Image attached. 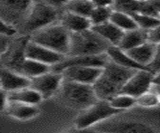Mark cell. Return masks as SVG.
<instances>
[{"label": "cell", "mask_w": 160, "mask_h": 133, "mask_svg": "<svg viewBox=\"0 0 160 133\" xmlns=\"http://www.w3.org/2000/svg\"><path fill=\"white\" fill-rule=\"evenodd\" d=\"M107 56L112 62L118 64V65L128 68V69H133V70H144V69H149V68L143 67L140 64H138L136 61L132 59L129 56V54L120 49L118 46H110L106 52ZM150 70V69H149Z\"/></svg>", "instance_id": "2e32d148"}, {"label": "cell", "mask_w": 160, "mask_h": 133, "mask_svg": "<svg viewBox=\"0 0 160 133\" xmlns=\"http://www.w3.org/2000/svg\"><path fill=\"white\" fill-rule=\"evenodd\" d=\"M0 48H1L2 56L5 55L10 49V37L0 35Z\"/></svg>", "instance_id": "1f68e13d"}, {"label": "cell", "mask_w": 160, "mask_h": 133, "mask_svg": "<svg viewBox=\"0 0 160 133\" xmlns=\"http://www.w3.org/2000/svg\"><path fill=\"white\" fill-rule=\"evenodd\" d=\"M89 1H92V0H89Z\"/></svg>", "instance_id": "f35d334b"}, {"label": "cell", "mask_w": 160, "mask_h": 133, "mask_svg": "<svg viewBox=\"0 0 160 133\" xmlns=\"http://www.w3.org/2000/svg\"><path fill=\"white\" fill-rule=\"evenodd\" d=\"M40 1L57 9L59 7H65V5H66L70 0H40Z\"/></svg>", "instance_id": "d6a6232c"}, {"label": "cell", "mask_w": 160, "mask_h": 133, "mask_svg": "<svg viewBox=\"0 0 160 133\" xmlns=\"http://www.w3.org/2000/svg\"><path fill=\"white\" fill-rule=\"evenodd\" d=\"M116 0H92L95 7H108L113 8Z\"/></svg>", "instance_id": "836d02e7"}, {"label": "cell", "mask_w": 160, "mask_h": 133, "mask_svg": "<svg viewBox=\"0 0 160 133\" xmlns=\"http://www.w3.org/2000/svg\"><path fill=\"white\" fill-rule=\"evenodd\" d=\"M92 29L111 46H118L124 34V31L110 21L100 24V25L92 26Z\"/></svg>", "instance_id": "ac0fdd59"}, {"label": "cell", "mask_w": 160, "mask_h": 133, "mask_svg": "<svg viewBox=\"0 0 160 133\" xmlns=\"http://www.w3.org/2000/svg\"><path fill=\"white\" fill-rule=\"evenodd\" d=\"M108 102L115 109L123 111L136 105V98L128 94H124V93H119L112 97Z\"/></svg>", "instance_id": "cb8c5ba5"}, {"label": "cell", "mask_w": 160, "mask_h": 133, "mask_svg": "<svg viewBox=\"0 0 160 133\" xmlns=\"http://www.w3.org/2000/svg\"><path fill=\"white\" fill-rule=\"evenodd\" d=\"M140 3L141 1H139V0H116L113 9L133 14L139 11Z\"/></svg>", "instance_id": "83f0119b"}, {"label": "cell", "mask_w": 160, "mask_h": 133, "mask_svg": "<svg viewBox=\"0 0 160 133\" xmlns=\"http://www.w3.org/2000/svg\"><path fill=\"white\" fill-rule=\"evenodd\" d=\"M59 22L70 33H78L92 28L91 21L88 17H83L68 11H65L60 16Z\"/></svg>", "instance_id": "5bb4252c"}, {"label": "cell", "mask_w": 160, "mask_h": 133, "mask_svg": "<svg viewBox=\"0 0 160 133\" xmlns=\"http://www.w3.org/2000/svg\"><path fill=\"white\" fill-rule=\"evenodd\" d=\"M63 133H99L95 128H78L75 126L70 130H67Z\"/></svg>", "instance_id": "e575fe53"}, {"label": "cell", "mask_w": 160, "mask_h": 133, "mask_svg": "<svg viewBox=\"0 0 160 133\" xmlns=\"http://www.w3.org/2000/svg\"><path fill=\"white\" fill-rule=\"evenodd\" d=\"M103 68L93 66H71L64 69L61 74L64 80L93 85L102 74Z\"/></svg>", "instance_id": "30bf717a"}, {"label": "cell", "mask_w": 160, "mask_h": 133, "mask_svg": "<svg viewBox=\"0 0 160 133\" xmlns=\"http://www.w3.org/2000/svg\"><path fill=\"white\" fill-rule=\"evenodd\" d=\"M147 41L155 44V45L160 44V23L147 31Z\"/></svg>", "instance_id": "f546056e"}, {"label": "cell", "mask_w": 160, "mask_h": 133, "mask_svg": "<svg viewBox=\"0 0 160 133\" xmlns=\"http://www.w3.org/2000/svg\"><path fill=\"white\" fill-rule=\"evenodd\" d=\"M8 100L13 102H21L30 105H38L43 100V97L40 95V93L29 86L17 91L9 92Z\"/></svg>", "instance_id": "44dd1931"}, {"label": "cell", "mask_w": 160, "mask_h": 133, "mask_svg": "<svg viewBox=\"0 0 160 133\" xmlns=\"http://www.w3.org/2000/svg\"><path fill=\"white\" fill-rule=\"evenodd\" d=\"M153 84H158L160 85V71L154 74V79H153Z\"/></svg>", "instance_id": "d590c367"}, {"label": "cell", "mask_w": 160, "mask_h": 133, "mask_svg": "<svg viewBox=\"0 0 160 133\" xmlns=\"http://www.w3.org/2000/svg\"><path fill=\"white\" fill-rule=\"evenodd\" d=\"M49 71H51V66L25 57V59L20 64V66L16 72L24 75L25 77H27L31 80L33 78L43 75Z\"/></svg>", "instance_id": "e0dca14e"}, {"label": "cell", "mask_w": 160, "mask_h": 133, "mask_svg": "<svg viewBox=\"0 0 160 133\" xmlns=\"http://www.w3.org/2000/svg\"><path fill=\"white\" fill-rule=\"evenodd\" d=\"M110 44L95 32L88 29L82 32L70 34V49L68 56L100 55L107 52Z\"/></svg>", "instance_id": "7a4b0ae2"}, {"label": "cell", "mask_w": 160, "mask_h": 133, "mask_svg": "<svg viewBox=\"0 0 160 133\" xmlns=\"http://www.w3.org/2000/svg\"><path fill=\"white\" fill-rule=\"evenodd\" d=\"M151 89H152L155 93H156L157 95H158L159 100H160V85H158V84H153Z\"/></svg>", "instance_id": "8d00e7d4"}, {"label": "cell", "mask_w": 160, "mask_h": 133, "mask_svg": "<svg viewBox=\"0 0 160 133\" xmlns=\"http://www.w3.org/2000/svg\"><path fill=\"white\" fill-rule=\"evenodd\" d=\"M0 83H1V89L9 93L29 87L31 84V80L16 71L3 67L0 75Z\"/></svg>", "instance_id": "4fadbf2b"}, {"label": "cell", "mask_w": 160, "mask_h": 133, "mask_svg": "<svg viewBox=\"0 0 160 133\" xmlns=\"http://www.w3.org/2000/svg\"><path fill=\"white\" fill-rule=\"evenodd\" d=\"M136 105L142 108H155L160 106L158 95L152 89L136 98Z\"/></svg>", "instance_id": "4316f807"}, {"label": "cell", "mask_w": 160, "mask_h": 133, "mask_svg": "<svg viewBox=\"0 0 160 133\" xmlns=\"http://www.w3.org/2000/svg\"><path fill=\"white\" fill-rule=\"evenodd\" d=\"M99 133H156L153 128L138 121L120 120L107 122L105 120L94 127Z\"/></svg>", "instance_id": "52a82bcc"}, {"label": "cell", "mask_w": 160, "mask_h": 133, "mask_svg": "<svg viewBox=\"0 0 160 133\" xmlns=\"http://www.w3.org/2000/svg\"><path fill=\"white\" fill-rule=\"evenodd\" d=\"M159 19H160V16H159Z\"/></svg>", "instance_id": "ab89813d"}, {"label": "cell", "mask_w": 160, "mask_h": 133, "mask_svg": "<svg viewBox=\"0 0 160 133\" xmlns=\"http://www.w3.org/2000/svg\"><path fill=\"white\" fill-rule=\"evenodd\" d=\"M110 22H112L114 25H116L124 32L134 30V29L138 28L137 24L135 22L131 14L123 11L115 10V9H113L111 18H110Z\"/></svg>", "instance_id": "7402d4cb"}, {"label": "cell", "mask_w": 160, "mask_h": 133, "mask_svg": "<svg viewBox=\"0 0 160 133\" xmlns=\"http://www.w3.org/2000/svg\"><path fill=\"white\" fill-rule=\"evenodd\" d=\"M112 12H113V8L94 7L91 15L89 17L92 26L100 25V24H103V23H106V22L110 21Z\"/></svg>", "instance_id": "484cf974"}, {"label": "cell", "mask_w": 160, "mask_h": 133, "mask_svg": "<svg viewBox=\"0 0 160 133\" xmlns=\"http://www.w3.org/2000/svg\"><path fill=\"white\" fill-rule=\"evenodd\" d=\"M60 98L65 105L77 110H85L95 104L97 98L92 85L64 80L60 87Z\"/></svg>", "instance_id": "3957f363"}, {"label": "cell", "mask_w": 160, "mask_h": 133, "mask_svg": "<svg viewBox=\"0 0 160 133\" xmlns=\"http://www.w3.org/2000/svg\"><path fill=\"white\" fill-rule=\"evenodd\" d=\"M145 42H147V31L137 28L134 30L125 31L118 47L124 51H128Z\"/></svg>", "instance_id": "ffe728a7"}, {"label": "cell", "mask_w": 160, "mask_h": 133, "mask_svg": "<svg viewBox=\"0 0 160 133\" xmlns=\"http://www.w3.org/2000/svg\"><path fill=\"white\" fill-rule=\"evenodd\" d=\"M1 19L14 25L21 24L31 9L33 0H0Z\"/></svg>", "instance_id": "8992f818"}, {"label": "cell", "mask_w": 160, "mask_h": 133, "mask_svg": "<svg viewBox=\"0 0 160 133\" xmlns=\"http://www.w3.org/2000/svg\"><path fill=\"white\" fill-rule=\"evenodd\" d=\"M156 49H157V45L147 41L126 52L129 54V56L132 59H134L138 64H140V65L143 67L148 68L155 58Z\"/></svg>", "instance_id": "9a60e30c"}, {"label": "cell", "mask_w": 160, "mask_h": 133, "mask_svg": "<svg viewBox=\"0 0 160 133\" xmlns=\"http://www.w3.org/2000/svg\"><path fill=\"white\" fill-rule=\"evenodd\" d=\"M24 55L26 58L33 59V60L47 64V65L51 67L56 65L59 62H61L66 57L62 55V54H59L53 50H50L49 48L32 41L30 38L26 44V46H25Z\"/></svg>", "instance_id": "8fae6325"}, {"label": "cell", "mask_w": 160, "mask_h": 133, "mask_svg": "<svg viewBox=\"0 0 160 133\" xmlns=\"http://www.w3.org/2000/svg\"><path fill=\"white\" fill-rule=\"evenodd\" d=\"M70 33L59 21L30 34V39L64 56L70 49Z\"/></svg>", "instance_id": "6da1fadb"}, {"label": "cell", "mask_w": 160, "mask_h": 133, "mask_svg": "<svg viewBox=\"0 0 160 133\" xmlns=\"http://www.w3.org/2000/svg\"><path fill=\"white\" fill-rule=\"evenodd\" d=\"M154 73L149 69L137 70L125 83L120 93L137 98L152 88Z\"/></svg>", "instance_id": "ba28073f"}, {"label": "cell", "mask_w": 160, "mask_h": 133, "mask_svg": "<svg viewBox=\"0 0 160 133\" xmlns=\"http://www.w3.org/2000/svg\"><path fill=\"white\" fill-rule=\"evenodd\" d=\"M109 61L107 54L100 55H86V56H66L61 62L51 67L54 72L61 73L64 69L71 66H93L103 68Z\"/></svg>", "instance_id": "7c38bea8"}, {"label": "cell", "mask_w": 160, "mask_h": 133, "mask_svg": "<svg viewBox=\"0 0 160 133\" xmlns=\"http://www.w3.org/2000/svg\"><path fill=\"white\" fill-rule=\"evenodd\" d=\"M6 110L10 116L18 120H29L36 116L39 112L37 105H30L13 101H9Z\"/></svg>", "instance_id": "d6986e66"}, {"label": "cell", "mask_w": 160, "mask_h": 133, "mask_svg": "<svg viewBox=\"0 0 160 133\" xmlns=\"http://www.w3.org/2000/svg\"><path fill=\"white\" fill-rule=\"evenodd\" d=\"M121 111L113 108L108 101L98 100L95 104L83 110L75 120V126L78 128H92Z\"/></svg>", "instance_id": "5b68a950"}, {"label": "cell", "mask_w": 160, "mask_h": 133, "mask_svg": "<svg viewBox=\"0 0 160 133\" xmlns=\"http://www.w3.org/2000/svg\"><path fill=\"white\" fill-rule=\"evenodd\" d=\"M0 33H1V35L11 38L17 33V27L14 24L9 23L1 19V31H0Z\"/></svg>", "instance_id": "f1b7e54d"}, {"label": "cell", "mask_w": 160, "mask_h": 133, "mask_svg": "<svg viewBox=\"0 0 160 133\" xmlns=\"http://www.w3.org/2000/svg\"><path fill=\"white\" fill-rule=\"evenodd\" d=\"M131 15L133 16L138 28L142 29L144 31H149L150 29L154 28L160 23V19L158 17L147 15V14L136 12V13L131 14Z\"/></svg>", "instance_id": "d4e9b609"}, {"label": "cell", "mask_w": 160, "mask_h": 133, "mask_svg": "<svg viewBox=\"0 0 160 133\" xmlns=\"http://www.w3.org/2000/svg\"><path fill=\"white\" fill-rule=\"evenodd\" d=\"M58 19L57 9L49 6L41 1L34 2L31 9L21 23L22 29L25 32L32 34L50 24L56 22Z\"/></svg>", "instance_id": "277c9868"}, {"label": "cell", "mask_w": 160, "mask_h": 133, "mask_svg": "<svg viewBox=\"0 0 160 133\" xmlns=\"http://www.w3.org/2000/svg\"><path fill=\"white\" fill-rule=\"evenodd\" d=\"M139 1H143V0H139Z\"/></svg>", "instance_id": "74e56055"}, {"label": "cell", "mask_w": 160, "mask_h": 133, "mask_svg": "<svg viewBox=\"0 0 160 133\" xmlns=\"http://www.w3.org/2000/svg\"><path fill=\"white\" fill-rule=\"evenodd\" d=\"M94 7L93 2L89 0H70L64 8L65 11L89 18Z\"/></svg>", "instance_id": "603a6c76"}, {"label": "cell", "mask_w": 160, "mask_h": 133, "mask_svg": "<svg viewBox=\"0 0 160 133\" xmlns=\"http://www.w3.org/2000/svg\"><path fill=\"white\" fill-rule=\"evenodd\" d=\"M63 82V76L61 73L49 71L43 75L31 79L30 87L36 90L43 99L52 97L55 93L60 90V87Z\"/></svg>", "instance_id": "9c48e42d"}, {"label": "cell", "mask_w": 160, "mask_h": 133, "mask_svg": "<svg viewBox=\"0 0 160 133\" xmlns=\"http://www.w3.org/2000/svg\"><path fill=\"white\" fill-rule=\"evenodd\" d=\"M149 69L151 70L154 74L160 71V44L157 45V49H156V54H155V58L153 62L149 65Z\"/></svg>", "instance_id": "4dcf8cb0"}]
</instances>
